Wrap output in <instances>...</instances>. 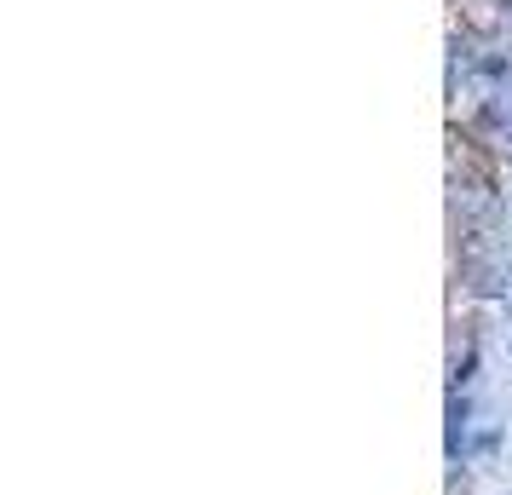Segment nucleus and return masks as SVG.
<instances>
[{"mask_svg": "<svg viewBox=\"0 0 512 495\" xmlns=\"http://www.w3.org/2000/svg\"><path fill=\"white\" fill-rule=\"evenodd\" d=\"M455 6H461V18L472 29H495V24H501V12H495L501 0H455Z\"/></svg>", "mask_w": 512, "mask_h": 495, "instance_id": "f257e3e1", "label": "nucleus"}]
</instances>
